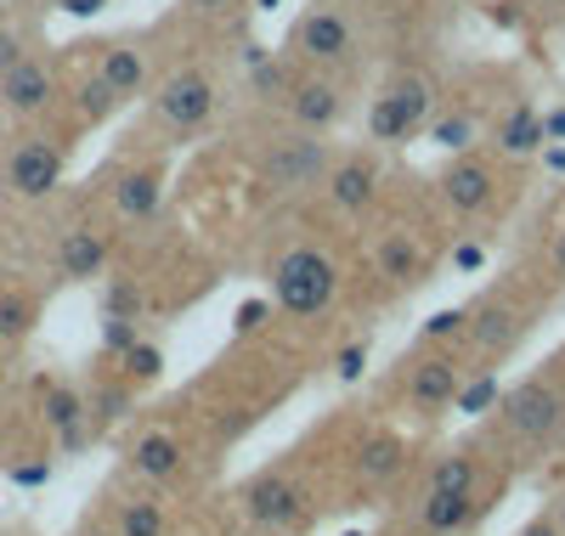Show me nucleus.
<instances>
[{"instance_id": "nucleus-32", "label": "nucleus", "mask_w": 565, "mask_h": 536, "mask_svg": "<svg viewBox=\"0 0 565 536\" xmlns=\"http://www.w3.org/2000/svg\"><path fill=\"white\" fill-rule=\"evenodd\" d=\"M90 407H97V418H103V424H114V418H125V412H130V389L108 384V389H97V401H90Z\"/></svg>"}, {"instance_id": "nucleus-45", "label": "nucleus", "mask_w": 565, "mask_h": 536, "mask_svg": "<svg viewBox=\"0 0 565 536\" xmlns=\"http://www.w3.org/2000/svg\"><path fill=\"white\" fill-rule=\"evenodd\" d=\"M0 7H29V0H0Z\"/></svg>"}, {"instance_id": "nucleus-35", "label": "nucleus", "mask_w": 565, "mask_h": 536, "mask_svg": "<svg viewBox=\"0 0 565 536\" xmlns=\"http://www.w3.org/2000/svg\"><path fill=\"white\" fill-rule=\"evenodd\" d=\"M458 328H463V311H441V317L424 322V339H447V333H458Z\"/></svg>"}, {"instance_id": "nucleus-29", "label": "nucleus", "mask_w": 565, "mask_h": 536, "mask_svg": "<svg viewBox=\"0 0 565 536\" xmlns=\"http://www.w3.org/2000/svg\"><path fill=\"white\" fill-rule=\"evenodd\" d=\"M492 401H498V378H481V384H469V389L458 384V401H452V407H458V412H487Z\"/></svg>"}, {"instance_id": "nucleus-9", "label": "nucleus", "mask_w": 565, "mask_h": 536, "mask_svg": "<svg viewBox=\"0 0 565 536\" xmlns=\"http://www.w3.org/2000/svg\"><path fill=\"white\" fill-rule=\"evenodd\" d=\"M57 103V79L52 68H45L40 57H23L18 68L0 74V108H7L12 119H34Z\"/></svg>"}, {"instance_id": "nucleus-21", "label": "nucleus", "mask_w": 565, "mask_h": 536, "mask_svg": "<svg viewBox=\"0 0 565 536\" xmlns=\"http://www.w3.org/2000/svg\"><path fill=\"white\" fill-rule=\"evenodd\" d=\"M548 141V130H543V119L532 114V108H514L503 125H498V148L509 153V159H526V153H537Z\"/></svg>"}, {"instance_id": "nucleus-11", "label": "nucleus", "mask_w": 565, "mask_h": 536, "mask_svg": "<svg viewBox=\"0 0 565 536\" xmlns=\"http://www.w3.org/2000/svg\"><path fill=\"white\" fill-rule=\"evenodd\" d=\"M458 362H447V356H436V362H424L418 373H413V384H407V401L424 412V418H436L441 407H452L458 401Z\"/></svg>"}, {"instance_id": "nucleus-41", "label": "nucleus", "mask_w": 565, "mask_h": 536, "mask_svg": "<svg viewBox=\"0 0 565 536\" xmlns=\"http://www.w3.org/2000/svg\"><path fill=\"white\" fill-rule=\"evenodd\" d=\"M543 130H548V141H559V136H565V108H559V114H548V119H543Z\"/></svg>"}, {"instance_id": "nucleus-23", "label": "nucleus", "mask_w": 565, "mask_h": 536, "mask_svg": "<svg viewBox=\"0 0 565 536\" xmlns=\"http://www.w3.org/2000/svg\"><path fill=\"white\" fill-rule=\"evenodd\" d=\"M34 317H40L34 294H18V288H7V294H0V345H18V339H29V333H34Z\"/></svg>"}, {"instance_id": "nucleus-42", "label": "nucleus", "mask_w": 565, "mask_h": 536, "mask_svg": "<svg viewBox=\"0 0 565 536\" xmlns=\"http://www.w3.org/2000/svg\"><path fill=\"white\" fill-rule=\"evenodd\" d=\"M554 277H565V232L554 237Z\"/></svg>"}, {"instance_id": "nucleus-20", "label": "nucleus", "mask_w": 565, "mask_h": 536, "mask_svg": "<svg viewBox=\"0 0 565 536\" xmlns=\"http://www.w3.org/2000/svg\"><path fill=\"white\" fill-rule=\"evenodd\" d=\"M85 412H90V401L79 396V389H52V396H45V418H52L63 452L85 447Z\"/></svg>"}, {"instance_id": "nucleus-5", "label": "nucleus", "mask_w": 565, "mask_h": 536, "mask_svg": "<svg viewBox=\"0 0 565 536\" xmlns=\"http://www.w3.org/2000/svg\"><path fill=\"white\" fill-rule=\"evenodd\" d=\"M210 114H215V79L199 68L170 74L153 96V119L164 130H199V125H210Z\"/></svg>"}, {"instance_id": "nucleus-17", "label": "nucleus", "mask_w": 565, "mask_h": 536, "mask_svg": "<svg viewBox=\"0 0 565 536\" xmlns=\"http://www.w3.org/2000/svg\"><path fill=\"white\" fill-rule=\"evenodd\" d=\"M97 79L119 96V103H130V96H141V85H148V57H141L136 45H108L97 57Z\"/></svg>"}, {"instance_id": "nucleus-40", "label": "nucleus", "mask_w": 565, "mask_h": 536, "mask_svg": "<svg viewBox=\"0 0 565 536\" xmlns=\"http://www.w3.org/2000/svg\"><path fill=\"white\" fill-rule=\"evenodd\" d=\"M458 266H463V271L481 266V249H476V243H463V249H458Z\"/></svg>"}, {"instance_id": "nucleus-3", "label": "nucleus", "mask_w": 565, "mask_h": 536, "mask_svg": "<svg viewBox=\"0 0 565 536\" xmlns=\"http://www.w3.org/2000/svg\"><path fill=\"white\" fill-rule=\"evenodd\" d=\"M266 181L277 192H300V186H317L328 181V170H334V153H328V141L317 130H295V136H282L271 141V153H266Z\"/></svg>"}, {"instance_id": "nucleus-33", "label": "nucleus", "mask_w": 565, "mask_h": 536, "mask_svg": "<svg viewBox=\"0 0 565 536\" xmlns=\"http://www.w3.org/2000/svg\"><path fill=\"white\" fill-rule=\"evenodd\" d=\"M29 57V40L18 34V29H0V74H7V68H18Z\"/></svg>"}, {"instance_id": "nucleus-37", "label": "nucleus", "mask_w": 565, "mask_h": 536, "mask_svg": "<svg viewBox=\"0 0 565 536\" xmlns=\"http://www.w3.org/2000/svg\"><path fill=\"white\" fill-rule=\"evenodd\" d=\"M362 362H367V351H362V345L340 351V378H345V384H351V378H362Z\"/></svg>"}, {"instance_id": "nucleus-39", "label": "nucleus", "mask_w": 565, "mask_h": 536, "mask_svg": "<svg viewBox=\"0 0 565 536\" xmlns=\"http://www.w3.org/2000/svg\"><path fill=\"white\" fill-rule=\"evenodd\" d=\"M186 7H193V12H232L238 0H186Z\"/></svg>"}, {"instance_id": "nucleus-1", "label": "nucleus", "mask_w": 565, "mask_h": 536, "mask_svg": "<svg viewBox=\"0 0 565 536\" xmlns=\"http://www.w3.org/2000/svg\"><path fill=\"white\" fill-rule=\"evenodd\" d=\"M334 288H340V271L317 249H289L271 271V294L289 317H317L328 300H334Z\"/></svg>"}, {"instance_id": "nucleus-12", "label": "nucleus", "mask_w": 565, "mask_h": 536, "mask_svg": "<svg viewBox=\"0 0 565 536\" xmlns=\"http://www.w3.org/2000/svg\"><path fill=\"white\" fill-rule=\"evenodd\" d=\"M373 192H380V170L367 159H345V164L328 170V204L345 210V215H362L373 204Z\"/></svg>"}, {"instance_id": "nucleus-14", "label": "nucleus", "mask_w": 565, "mask_h": 536, "mask_svg": "<svg viewBox=\"0 0 565 536\" xmlns=\"http://www.w3.org/2000/svg\"><path fill=\"white\" fill-rule=\"evenodd\" d=\"M108 266V237L103 232H90V226H74V232H63V243H57V271L63 277H97Z\"/></svg>"}, {"instance_id": "nucleus-22", "label": "nucleus", "mask_w": 565, "mask_h": 536, "mask_svg": "<svg viewBox=\"0 0 565 536\" xmlns=\"http://www.w3.org/2000/svg\"><path fill=\"white\" fill-rule=\"evenodd\" d=\"M476 485H481V458L476 452H447V458H436L424 492H476Z\"/></svg>"}, {"instance_id": "nucleus-24", "label": "nucleus", "mask_w": 565, "mask_h": 536, "mask_svg": "<svg viewBox=\"0 0 565 536\" xmlns=\"http://www.w3.org/2000/svg\"><path fill=\"white\" fill-rule=\"evenodd\" d=\"M119 536H170V514H164V503H125L119 508Z\"/></svg>"}, {"instance_id": "nucleus-4", "label": "nucleus", "mask_w": 565, "mask_h": 536, "mask_svg": "<svg viewBox=\"0 0 565 536\" xmlns=\"http://www.w3.org/2000/svg\"><path fill=\"white\" fill-rule=\"evenodd\" d=\"M503 424H509L514 441H526V447L548 441V435L565 424V389H559L554 378L521 384V389H514V396L503 401Z\"/></svg>"}, {"instance_id": "nucleus-18", "label": "nucleus", "mask_w": 565, "mask_h": 536, "mask_svg": "<svg viewBox=\"0 0 565 536\" xmlns=\"http://www.w3.org/2000/svg\"><path fill=\"white\" fill-rule=\"evenodd\" d=\"M469 519H476V492H424V508H418L424 536H452Z\"/></svg>"}, {"instance_id": "nucleus-6", "label": "nucleus", "mask_w": 565, "mask_h": 536, "mask_svg": "<svg viewBox=\"0 0 565 536\" xmlns=\"http://www.w3.org/2000/svg\"><path fill=\"white\" fill-rule=\"evenodd\" d=\"M289 45H295V57H306V63H317V68H340V63H351V52H356V29L345 23V12L317 7V12H306V18L295 23Z\"/></svg>"}, {"instance_id": "nucleus-43", "label": "nucleus", "mask_w": 565, "mask_h": 536, "mask_svg": "<svg viewBox=\"0 0 565 536\" xmlns=\"http://www.w3.org/2000/svg\"><path fill=\"white\" fill-rule=\"evenodd\" d=\"M97 7H103V0H68V12H79V18H85V12H97Z\"/></svg>"}, {"instance_id": "nucleus-19", "label": "nucleus", "mask_w": 565, "mask_h": 536, "mask_svg": "<svg viewBox=\"0 0 565 536\" xmlns=\"http://www.w3.org/2000/svg\"><path fill=\"white\" fill-rule=\"evenodd\" d=\"M159 204H164V181H159V170H130V175H119V186H114V210H119L125 221H148V215H159Z\"/></svg>"}, {"instance_id": "nucleus-44", "label": "nucleus", "mask_w": 565, "mask_h": 536, "mask_svg": "<svg viewBox=\"0 0 565 536\" xmlns=\"http://www.w3.org/2000/svg\"><path fill=\"white\" fill-rule=\"evenodd\" d=\"M548 514H554V525H559V530H565V492H559V497H554V508H548Z\"/></svg>"}, {"instance_id": "nucleus-7", "label": "nucleus", "mask_w": 565, "mask_h": 536, "mask_svg": "<svg viewBox=\"0 0 565 536\" xmlns=\"http://www.w3.org/2000/svg\"><path fill=\"white\" fill-rule=\"evenodd\" d=\"M0 181H7L18 199H45V192H57L63 181V148H52V141H18V148L7 153V164H0Z\"/></svg>"}, {"instance_id": "nucleus-10", "label": "nucleus", "mask_w": 565, "mask_h": 536, "mask_svg": "<svg viewBox=\"0 0 565 536\" xmlns=\"http://www.w3.org/2000/svg\"><path fill=\"white\" fill-rule=\"evenodd\" d=\"M441 199H447V210H458V215H476V210H487L492 204V164L481 159V153H458L447 170H441Z\"/></svg>"}, {"instance_id": "nucleus-8", "label": "nucleus", "mask_w": 565, "mask_h": 536, "mask_svg": "<svg viewBox=\"0 0 565 536\" xmlns=\"http://www.w3.org/2000/svg\"><path fill=\"white\" fill-rule=\"evenodd\" d=\"M295 514H300V485L282 469H266L244 485V519L255 530H282V525H295Z\"/></svg>"}, {"instance_id": "nucleus-15", "label": "nucleus", "mask_w": 565, "mask_h": 536, "mask_svg": "<svg viewBox=\"0 0 565 536\" xmlns=\"http://www.w3.org/2000/svg\"><path fill=\"white\" fill-rule=\"evenodd\" d=\"M526 328H532V322H526L521 311H509V305H481L476 322H469V339H476L487 356H503V351L521 345V333H526Z\"/></svg>"}, {"instance_id": "nucleus-36", "label": "nucleus", "mask_w": 565, "mask_h": 536, "mask_svg": "<svg viewBox=\"0 0 565 536\" xmlns=\"http://www.w3.org/2000/svg\"><path fill=\"white\" fill-rule=\"evenodd\" d=\"M260 322H266V300H244V305H238V322H232V328L249 333V328H260Z\"/></svg>"}, {"instance_id": "nucleus-34", "label": "nucleus", "mask_w": 565, "mask_h": 536, "mask_svg": "<svg viewBox=\"0 0 565 536\" xmlns=\"http://www.w3.org/2000/svg\"><path fill=\"white\" fill-rule=\"evenodd\" d=\"M436 136H441V148H469L476 125H469V119H436Z\"/></svg>"}, {"instance_id": "nucleus-25", "label": "nucleus", "mask_w": 565, "mask_h": 536, "mask_svg": "<svg viewBox=\"0 0 565 536\" xmlns=\"http://www.w3.org/2000/svg\"><path fill=\"white\" fill-rule=\"evenodd\" d=\"M402 469V441L396 435H373L362 447V480H391Z\"/></svg>"}, {"instance_id": "nucleus-2", "label": "nucleus", "mask_w": 565, "mask_h": 536, "mask_svg": "<svg viewBox=\"0 0 565 536\" xmlns=\"http://www.w3.org/2000/svg\"><path fill=\"white\" fill-rule=\"evenodd\" d=\"M424 119H430V79L402 74V79H391L380 96H373L367 136H373V141H385V148H396V141H407Z\"/></svg>"}, {"instance_id": "nucleus-31", "label": "nucleus", "mask_w": 565, "mask_h": 536, "mask_svg": "<svg viewBox=\"0 0 565 536\" xmlns=\"http://www.w3.org/2000/svg\"><path fill=\"white\" fill-rule=\"evenodd\" d=\"M103 345L125 356L136 345V317H103Z\"/></svg>"}, {"instance_id": "nucleus-38", "label": "nucleus", "mask_w": 565, "mask_h": 536, "mask_svg": "<svg viewBox=\"0 0 565 536\" xmlns=\"http://www.w3.org/2000/svg\"><path fill=\"white\" fill-rule=\"evenodd\" d=\"M514 536H565L559 525H554V514H543V519H532V525H521Z\"/></svg>"}, {"instance_id": "nucleus-28", "label": "nucleus", "mask_w": 565, "mask_h": 536, "mask_svg": "<svg viewBox=\"0 0 565 536\" xmlns=\"http://www.w3.org/2000/svg\"><path fill=\"white\" fill-rule=\"evenodd\" d=\"M114 108H119V96H114V90H108V85H103L97 74H90V85L79 90V114H85L90 125H97V119H108Z\"/></svg>"}, {"instance_id": "nucleus-26", "label": "nucleus", "mask_w": 565, "mask_h": 536, "mask_svg": "<svg viewBox=\"0 0 565 536\" xmlns=\"http://www.w3.org/2000/svg\"><path fill=\"white\" fill-rule=\"evenodd\" d=\"M380 266H385L391 277L413 282V277H418V249H413V237H402V232H396V237L385 243V249H380Z\"/></svg>"}, {"instance_id": "nucleus-30", "label": "nucleus", "mask_w": 565, "mask_h": 536, "mask_svg": "<svg viewBox=\"0 0 565 536\" xmlns=\"http://www.w3.org/2000/svg\"><path fill=\"white\" fill-rule=\"evenodd\" d=\"M159 367H164V356H159L153 345H141V339L125 351V373H130V378H159Z\"/></svg>"}, {"instance_id": "nucleus-16", "label": "nucleus", "mask_w": 565, "mask_h": 536, "mask_svg": "<svg viewBox=\"0 0 565 536\" xmlns=\"http://www.w3.org/2000/svg\"><path fill=\"white\" fill-rule=\"evenodd\" d=\"M130 463H136V474H141V480H159V485L181 480V469H186V458H181V441H175V435H164V429L141 435V441H136V452H130Z\"/></svg>"}, {"instance_id": "nucleus-27", "label": "nucleus", "mask_w": 565, "mask_h": 536, "mask_svg": "<svg viewBox=\"0 0 565 536\" xmlns=\"http://www.w3.org/2000/svg\"><path fill=\"white\" fill-rule=\"evenodd\" d=\"M103 311H108V317H141V288H136L130 277H114L108 294H103Z\"/></svg>"}, {"instance_id": "nucleus-13", "label": "nucleus", "mask_w": 565, "mask_h": 536, "mask_svg": "<svg viewBox=\"0 0 565 536\" xmlns=\"http://www.w3.org/2000/svg\"><path fill=\"white\" fill-rule=\"evenodd\" d=\"M340 90L334 85H328V79H306V85H295L289 90V114H295V130H328V125H334L340 119Z\"/></svg>"}]
</instances>
